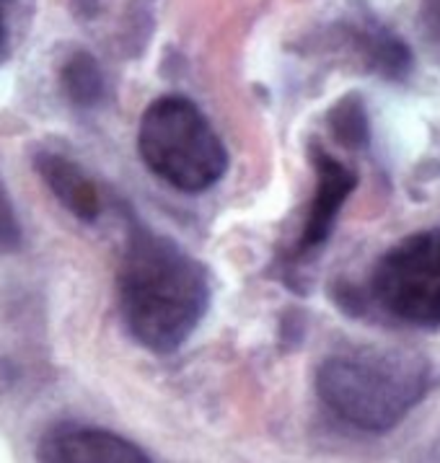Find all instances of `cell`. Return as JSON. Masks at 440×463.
Listing matches in <instances>:
<instances>
[{
    "instance_id": "1",
    "label": "cell",
    "mask_w": 440,
    "mask_h": 463,
    "mask_svg": "<svg viewBox=\"0 0 440 463\" xmlns=\"http://www.w3.org/2000/svg\"><path fill=\"white\" fill-rule=\"evenodd\" d=\"M117 293L129 336L150 353L168 354L182 347L207 314L210 275L174 239L129 221Z\"/></svg>"
},
{
    "instance_id": "2",
    "label": "cell",
    "mask_w": 440,
    "mask_h": 463,
    "mask_svg": "<svg viewBox=\"0 0 440 463\" xmlns=\"http://www.w3.org/2000/svg\"><path fill=\"white\" fill-rule=\"evenodd\" d=\"M430 363L407 347L360 345L331 353L316 371V391L334 417L363 432H388L425 399Z\"/></svg>"
},
{
    "instance_id": "3",
    "label": "cell",
    "mask_w": 440,
    "mask_h": 463,
    "mask_svg": "<svg viewBox=\"0 0 440 463\" xmlns=\"http://www.w3.org/2000/svg\"><path fill=\"white\" fill-rule=\"evenodd\" d=\"M138 153L156 179L184 194L215 186L228 171V150L218 132L184 96H161L143 111Z\"/></svg>"
},
{
    "instance_id": "4",
    "label": "cell",
    "mask_w": 440,
    "mask_h": 463,
    "mask_svg": "<svg viewBox=\"0 0 440 463\" xmlns=\"http://www.w3.org/2000/svg\"><path fill=\"white\" fill-rule=\"evenodd\" d=\"M370 293L397 321L438 329L440 326V228H427L391 246L378 260Z\"/></svg>"
},
{
    "instance_id": "5",
    "label": "cell",
    "mask_w": 440,
    "mask_h": 463,
    "mask_svg": "<svg viewBox=\"0 0 440 463\" xmlns=\"http://www.w3.org/2000/svg\"><path fill=\"white\" fill-rule=\"evenodd\" d=\"M37 458L47 463H146L150 461L143 448L129 443L128 438L81 425L60 422L42 435L37 445Z\"/></svg>"
},
{
    "instance_id": "6",
    "label": "cell",
    "mask_w": 440,
    "mask_h": 463,
    "mask_svg": "<svg viewBox=\"0 0 440 463\" xmlns=\"http://www.w3.org/2000/svg\"><path fill=\"white\" fill-rule=\"evenodd\" d=\"M311 158L316 171V192L298 239V249H295L298 257H306L327 243L342 204L348 203V197L358 186V174L342 161H337L321 146H313Z\"/></svg>"
},
{
    "instance_id": "7",
    "label": "cell",
    "mask_w": 440,
    "mask_h": 463,
    "mask_svg": "<svg viewBox=\"0 0 440 463\" xmlns=\"http://www.w3.org/2000/svg\"><path fill=\"white\" fill-rule=\"evenodd\" d=\"M34 168L44 186L53 192V197L73 218L83 222H96L101 218V210H104L101 192L73 158H68L60 150L39 148L34 153Z\"/></svg>"
},
{
    "instance_id": "8",
    "label": "cell",
    "mask_w": 440,
    "mask_h": 463,
    "mask_svg": "<svg viewBox=\"0 0 440 463\" xmlns=\"http://www.w3.org/2000/svg\"><path fill=\"white\" fill-rule=\"evenodd\" d=\"M60 83L68 101L78 109H93L104 101L107 80L99 62L89 52H75L60 71Z\"/></svg>"
},
{
    "instance_id": "9",
    "label": "cell",
    "mask_w": 440,
    "mask_h": 463,
    "mask_svg": "<svg viewBox=\"0 0 440 463\" xmlns=\"http://www.w3.org/2000/svg\"><path fill=\"white\" fill-rule=\"evenodd\" d=\"M21 243H24V228H21L19 213H16L14 197L8 194V186L0 176V251L3 254L19 251Z\"/></svg>"
},
{
    "instance_id": "10",
    "label": "cell",
    "mask_w": 440,
    "mask_h": 463,
    "mask_svg": "<svg viewBox=\"0 0 440 463\" xmlns=\"http://www.w3.org/2000/svg\"><path fill=\"white\" fill-rule=\"evenodd\" d=\"M358 128H363L368 130V119L363 109H360V104H342V107H337L334 111V122H331V130L340 135V140L349 146V148H355V146H366L368 137L363 135H358Z\"/></svg>"
},
{
    "instance_id": "11",
    "label": "cell",
    "mask_w": 440,
    "mask_h": 463,
    "mask_svg": "<svg viewBox=\"0 0 440 463\" xmlns=\"http://www.w3.org/2000/svg\"><path fill=\"white\" fill-rule=\"evenodd\" d=\"M14 0H0V57L5 52L8 47V5Z\"/></svg>"
}]
</instances>
